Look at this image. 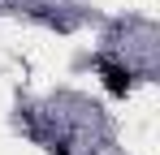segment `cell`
I'll list each match as a JSON object with an SVG mask.
<instances>
[{"mask_svg": "<svg viewBox=\"0 0 160 155\" xmlns=\"http://www.w3.org/2000/svg\"><path fill=\"white\" fill-rule=\"evenodd\" d=\"M100 73H104V91L108 95H117V99H126L134 86V69L130 65H117V60H104L100 65Z\"/></svg>", "mask_w": 160, "mask_h": 155, "instance_id": "obj_1", "label": "cell"}]
</instances>
